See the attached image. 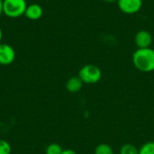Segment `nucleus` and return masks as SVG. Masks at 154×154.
<instances>
[{"mask_svg":"<svg viewBox=\"0 0 154 154\" xmlns=\"http://www.w3.org/2000/svg\"><path fill=\"white\" fill-rule=\"evenodd\" d=\"M120 154H139V149L132 143H125L121 147Z\"/></svg>","mask_w":154,"mask_h":154,"instance_id":"10","label":"nucleus"},{"mask_svg":"<svg viewBox=\"0 0 154 154\" xmlns=\"http://www.w3.org/2000/svg\"><path fill=\"white\" fill-rule=\"evenodd\" d=\"M15 59V51L6 43H0V64L10 65Z\"/></svg>","mask_w":154,"mask_h":154,"instance_id":"5","label":"nucleus"},{"mask_svg":"<svg viewBox=\"0 0 154 154\" xmlns=\"http://www.w3.org/2000/svg\"><path fill=\"white\" fill-rule=\"evenodd\" d=\"M79 77L84 84H97L102 78V71L99 67L94 64H87L79 71Z\"/></svg>","mask_w":154,"mask_h":154,"instance_id":"3","label":"nucleus"},{"mask_svg":"<svg viewBox=\"0 0 154 154\" xmlns=\"http://www.w3.org/2000/svg\"><path fill=\"white\" fill-rule=\"evenodd\" d=\"M94 154H115V152L113 148L109 144L100 143L96 147Z\"/></svg>","mask_w":154,"mask_h":154,"instance_id":"9","label":"nucleus"},{"mask_svg":"<svg viewBox=\"0 0 154 154\" xmlns=\"http://www.w3.org/2000/svg\"><path fill=\"white\" fill-rule=\"evenodd\" d=\"M3 14V0H0V15Z\"/></svg>","mask_w":154,"mask_h":154,"instance_id":"15","label":"nucleus"},{"mask_svg":"<svg viewBox=\"0 0 154 154\" xmlns=\"http://www.w3.org/2000/svg\"><path fill=\"white\" fill-rule=\"evenodd\" d=\"M26 7L25 0H3V14L9 18H18L24 15Z\"/></svg>","mask_w":154,"mask_h":154,"instance_id":"2","label":"nucleus"},{"mask_svg":"<svg viewBox=\"0 0 154 154\" xmlns=\"http://www.w3.org/2000/svg\"><path fill=\"white\" fill-rule=\"evenodd\" d=\"M133 64L141 72L154 71V50L152 48L137 49L133 54Z\"/></svg>","mask_w":154,"mask_h":154,"instance_id":"1","label":"nucleus"},{"mask_svg":"<svg viewBox=\"0 0 154 154\" xmlns=\"http://www.w3.org/2000/svg\"><path fill=\"white\" fill-rule=\"evenodd\" d=\"M12 148L8 142L0 140V154H11Z\"/></svg>","mask_w":154,"mask_h":154,"instance_id":"13","label":"nucleus"},{"mask_svg":"<svg viewBox=\"0 0 154 154\" xmlns=\"http://www.w3.org/2000/svg\"><path fill=\"white\" fill-rule=\"evenodd\" d=\"M2 39H3V32H2V29L0 28V43H1Z\"/></svg>","mask_w":154,"mask_h":154,"instance_id":"17","label":"nucleus"},{"mask_svg":"<svg viewBox=\"0 0 154 154\" xmlns=\"http://www.w3.org/2000/svg\"><path fill=\"white\" fill-rule=\"evenodd\" d=\"M139 154H154V142L143 143L139 149Z\"/></svg>","mask_w":154,"mask_h":154,"instance_id":"11","label":"nucleus"},{"mask_svg":"<svg viewBox=\"0 0 154 154\" xmlns=\"http://www.w3.org/2000/svg\"><path fill=\"white\" fill-rule=\"evenodd\" d=\"M134 42L138 49L151 48V45L152 43V35L151 34L150 32L146 30L139 31L135 34Z\"/></svg>","mask_w":154,"mask_h":154,"instance_id":"6","label":"nucleus"},{"mask_svg":"<svg viewBox=\"0 0 154 154\" xmlns=\"http://www.w3.org/2000/svg\"><path fill=\"white\" fill-rule=\"evenodd\" d=\"M42 14H43V9L38 4H31L27 5L24 13L25 17L32 21L39 20L42 16Z\"/></svg>","mask_w":154,"mask_h":154,"instance_id":"7","label":"nucleus"},{"mask_svg":"<svg viewBox=\"0 0 154 154\" xmlns=\"http://www.w3.org/2000/svg\"><path fill=\"white\" fill-rule=\"evenodd\" d=\"M61 154H77L75 151L70 150V149H67V150H63Z\"/></svg>","mask_w":154,"mask_h":154,"instance_id":"14","label":"nucleus"},{"mask_svg":"<svg viewBox=\"0 0 154 154\" xmlns=\"http://www.w3.org/2000/svg\"><path fill=\"white\" fill-rule=\"evenodd\" d=\"M116 3L120 11L126 14L138 13L143 6V0H117Z\"/></svg>","mask_w":154,"mask_h":154,"instance_id":"4","label":"nucleus"},{"mask_svg":"<svg viewBox=\"0 0 154 154\" xmlns=\"http://www.w3.org/2000/svg\"><path fill=\"white\" fill-rule=\"evenodd\" d=\"M104 2H106V3H115V2H117V0H103Z\"/></svg>","mask_w":154,"mask_h":154,"instance_id":"16","label":"nucleus"},{"mask_svg":"<svg viewBox=\"0 0 154 154\" xmlns=\"http://www.w3.org/2000/svg\"><path fill=\"white\" fill-rule=\"evenodd\" d=\"M62 148L60 144L58 143H51L47 146L45 153L46 154H61L62 152Z\"/></svg>","mask_w":154,"mask_h":154,"instance_id":"12","label":"nucleus"},{"mask_svg":"<svg viewBox=\"0 0 154 154\" xmlns=\"http://www.w3.org/2000/svg\"><path fill=\"white\" fill-rule=\"evenodd\" d=\"M83 82L79 77H71L66 82V89L70 93H77L81 90L83 87Z\"/></svg>","mask_w":154,"mask_h":154,"instance_id":"8","label":"nucleus"}]
</instances>
